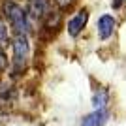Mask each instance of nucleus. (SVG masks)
Instances as JSON below:
<instances>
[{"instance_id": "obj_1", "label": "nucleus", "mask_w": 126, "mask_h": 126, "mask_svg": "<svg viewBox=\"0 0 126 126\" xmlns=\"http://www.w3.org/2000/svg\"><path fill=\"white\" fill-rule=\"evenodd\" d=\"M4 15L15 34L28 36V32H30V17H28V11L23 6L15 4L13 0H8L4 4Z\"/></svg>"}, {"instance_id": "obj_2", "label": "nucleus", "mask_w": 126, "mask_h": 126, "mask_svg": "<svg viewBox=\"0 0 126 126\" xmlns=\"http://www.w3.org/2000/svg\"><path fill=\"white\" fill-rule=\"evenodd\" d=\"M11 47H13V74L19 75L23 70H25L26 62H28V55H30L28 36L15 34L13 42H11Z\"/></svg>"}, {"instance_id": "obj_3", "label": "nucleus", "mask_w": 126, "mask_h": 126, "mask_svg": "<svg viewBox=\"0 0 126 126\" xmlns=\"http://www.w3.org/2000/svg\"><path fill=\"white\" fill-rule=\"evenodd\" d=\"M51 11V2L49 0H28V17L43 21Z\"/></svg>"}, {"instance_id": "obj_4", "label": "nucleus", "mask_w": 126, "mask_h": 126, "mask_svg": "<svg viewBox=\"0 0 126 126\" xmlns=\"http://www.w3.org/2000/svg\"><path fill=\"white\" fill-rule=\"evenodd\" d=\"M87 21H89V11L87 10L77 11V13L68 21V34L72 38H77L79 34L83 32V28L87 26Z\"/></svg>"}, {"instance_id": "obj_5", "label": "nucleus", "mask_w": 126, "mask_h": 126, "mask_svg": "<svg viewBox=\"0 0 126 126\" xmlns=\"http://www.w3.org/2000/svg\"><path fill=\"white\" fill-rule=\"evenodd\" d=\"M115 26H117V21L113 15H102L98 19V34H100L102 40H109L113 36V32H115Z\"/></svg>"}, {"instance_id": "obj_6", "label": "nucleus", "mask_w": 126, "mask_h": 126, "mask_svg": "<svg viewBox=\"0 0 126 126\" xmlns=\"http://www.w3.org/2000/svg\"><path fill=\"white\" fill-rule=\"evenodd\" d=\"M109 119V111L107 109H94L92 113L83 117L81 126H104Z\"/></svg>"}, {"instance_id": "obj_7", "label": "nucleus", "mask_w": 126, "mask_h": 126, "mask_svg": "<svg viewBox=\"0 0 126 126\" xmlns=\"http://www.w3.org/2000/svg\"><path fill=\"white\" fill-rule=\"evenodd\" d=\"M94 107L96 109H104L105 107V104H107V102H109V94H107V90H98V92H96L94 94Z\"/></svg>"}, {"instance_id": "obj_8", "label": "nucleus", "mask_w": 126, "mask_h": 126, "mask_svg": "<svg viewBox=\"0 0 126 126\" xmlns=\"http://www.w3.org/2000/svg\"><path fill=\"white\" fill-rule=\"evenodd\" d=\"M8 42H10V34H8V25H6V21L0 17V47H4V45H8Z\"/></svg>"}, {"instance_id": "obj_9", "label": "nucleus", "mask_w": 126, "mask_h": 126, "mask_svg": "<svg viewBox=\"0 0 126 126\" xmlns=\"http://www.w3.org/2000/svg\"><path fill=\"white\" fill-rule=\"evenodd\" d=\"M6 68H8V58H6V55H4V51H2V47H0V74H2Z\"/></svg>"}, {"instance_id": "obj_10", "label": "nucleus", "mask_w": 126, "mask_h": 126, "mask_svg": "<svg viewBox=\"0 0 126 126\" xmlns=\"http://www.w3.org/2000/svg\"><path fill=\"white\" fill-rule=\"evenodd\" d=\"M72 2H74V0H55V4H57L60 10H66V8H70V6H72Z\"/></svg>"}, {"instance_id": "obj_11", "label": "nucleus", "mask_w": 126, "mask_h": 126, "mask_svg": "<svg viewBox=\"0 0 126 126\" xmlns=\"http://www.w3.org/2000/svg\"><path fill=\"white\" fill-rule=\"evenodd\" d=\"M111 6H113V10H119L124 6V0H111Z\"/></svg>"}]
</instances>
